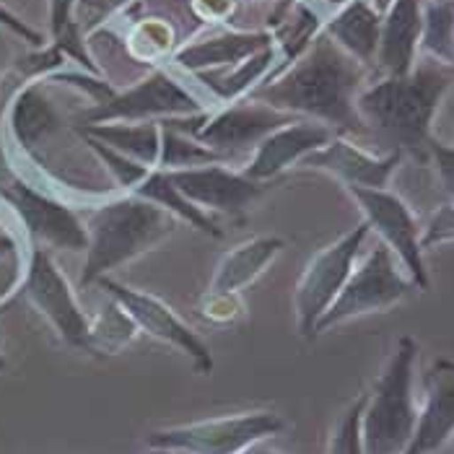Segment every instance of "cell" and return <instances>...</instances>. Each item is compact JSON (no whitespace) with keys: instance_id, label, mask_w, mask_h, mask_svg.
Returning <instances> with one entry per match:
<instances>
[{"instance_id":"33","label":"cell","mask_w":454,"mask_h":454,"mask_svg":"<svg viewBox=\"0 0 454 454\" xmlns=\"http://www.w3.org/2000/svg\"><path fill=\"white\" fill-rule=\"evenodd\" d=\"M0 29H5L8 35H13L16 39H21V42H29V44H35V47H42V42H44V36L35 32L27 21H21L11 8H5L3 3H0Z\"/></svg>"},{"instance_id":"18","label":"cell","mask_w":454,"mask_h":454,"mask_svg":"<svg viewBox=\"0 0 454 454\" xmlns=\"http://www.w3.org/2000/svg\"><path fill=\"white\" fill-rule=\"evenodd\" d=\"M420 35H423L420 0H392V5L382 13L380 50L374 60L382 75H405L413 70Z\"/></svg>"},{"instance_id":"32","label":"cell","mask_w":454,"mask_h":454,"mask_svg":"<svg viewBox=\"0 0 454 454\" xmlns=\"http://www.w3.org/2000/svg\"><path fill=\"white\" fill-rule=\"evenodd\" d=\"M426 151L434 159V167H436V175H439V182H442L444 192L450 198H454V145H447V143H442V140H436L431 136Z\"/></svg>"},{"instance_id":"35","label":"cell","mask_w":454,"mask_h":454,"mask_svg":"<svg viewBox=\"0 0 454 454\" xmlns=\"http://www.w3.org/2000/svg\"><path fill=\"white\" fill-rule=\"evenodd\" d=\"M19 254V242L11 231H3L0 229V260L3 257H16Z\"/></svg>"},{"instance_id":"1","label":"cell","mask_w":454,"mask_h":454,"mask_svg":"<svg viewBox=\"0 0 454 454\" xmlns=\"http://www.w3.org/2000/svg\"><path fill=\"white\" fill-rule=\"evenodd\" d=\"M361 83L364 66L322 32L291 68L260 83L254 99L286 114L322 122L335 136H364L369 130L356 109Z\"/></svg>"},{"instance_id":"27","label":"cell","mask_w":454,"mask_h":454,"mask_svg":"<svg viewBox=\"0 0 454 454\" xmlns=\"http://www.w3.org/2000/svg\"><path fill=\"white\" fill-rule=\"evenodd\" d=\"M423 50L444 63L454 66V5L452 3H431L423 8Z\"/></svg>"},{"instance_id":"9","label":"cell","mask_w":454,"mask_h":454,"mask_svg":"<svg viewBox=\"0 0 454 454\" xmlns=\"http://www.w3.org/2000/svg\"><path fill=\"white\" fill-rule=\"evenodd\" d=\"M203 114V105L192 97L182 83L164 70L145 75L140 83L109 94L102 102H94L81 117L78 128L86 125H105V122H156L169 117H192Z\"/></svg>"},{"instance_id":"38","label":"cell","mask_w":454,"mask_h":454,"mask_svg":"<svg viewBox=\"0 0 454 454\" xmlns=\"http://www.w3.org/2000/svg\"><path fill=\"white\" fill-rule=\"evenodd\" d=\"M327 5H338V8H343L346 3H350V0H325Z\"/></svg>"},{"instance_id":"2","label":"cell","mask_w":454,"mask_h":454,"mask_svg":"<svg viewBox=\"0 0 454 454\" xmlns=\"http://www.w3.org/2000/svg\"><path fill=\"white\" fill-rule=\"evenodd\" d=\"M454 70L439 60L416 63L405 75H382L361 89L356 109L369 133L389 143V151H426L431 122L452 86Z\"/></svg>"},{"instance_id":"16","label":"cell","mask_w":454,"mask_h":454,"mask_svg":"<svg viewBox=\"0 0 454 454\" xmlns=\"http://www.w3.org/2000/svg\"><path fill=\"white\" fill-rule=\"evenodd\" d=\"M333 138H335V133L330 128H325L322 122L294 120L257 143L242 175L254 182H273L286 169L299 167L309 153L327 145Z\"/></svg>"},{"instance_id":"10","label":"cell","mask_w":454,"mask_h":454,"mask_svg":"<svg viewBox=\"0 0 454 454\" xmlns=\"http://www.w3.org/2000/svg\"><path fill=\"white\" fill-rule=\"evenodd\" d=\"M0 198L19 215L36 247L86 252V223L68 203L55 198L44 187L29 182L27 176H8L0 182Z\"/></svg>"},{"instance_id":"40","label":"cell","mask_w":454,"mask_h":454,"mask_svg":"<svg viewBox=\"0 0 454 454\" xmlns=\"http://www.w3.org/2000/svg\"><path fill=\"white\" fill-rule=\"evenodd\" d=\"M5 369V361H3V356H0V372Z\"/></svg>"},{"instance_id":"12","label":"cell","mask_w":454,"mask_h":454,"mask_svg":"<svg viewBox=\"0 0 454 454\" xmlns=\"http://www.w3.org/2000/svg\"><path fill=\"white\" fill-rule=\"evenodd\" d=\"M356 206L364 213L369 231L380 237V242L400 260L408 270V278L416 283L419 291H428V270L420 247V229L413 210L408 203L389 192V190H372V187H346Z\"/></svg>"},{"instance_id":"3","label":"cell","mask_w":454,"mask_h":454,"mask_svg":"<svg viewBox=\"0 0 454 454\" xmlns=\"http://www.w3.org/2000/svg\"><path fill=\"white\" fill-rule=\"evenodd\" d=\"M179 221L169 210L159 208L151 200L128 192L109 198L86 210V262L81 273V288L97 286V280L112 270L133 262L169 239Z\"/></svg>"},{"instance_id":"36","label":"cell","mask_w":454,"mask_h":454,"mask_svg":"<svg viewBox=\"0 0 454 454\" xmlns=\"http://www.w3.org/2000/svg\"><path fill=\"white\" fill-rule=\"evenodd\" d=\"M369 3H372V5H374V8H377L380 13H385L387 8L392 5V0H369Z\"/></svg>"},{"instance_id":"30","label":"cell","mask_w":454,"mask_h":454,"mask_svg":"<svg viewBox=\"0 0 454 454\" xmlns=\"http://www.w3.org/2000/svg\"><path fill=\"white\" fill-rule=\"evenodd\" d=\"M366 395H358L343 416L335 423V431L330 436L327 454H364V439H361V416H364Z\"/></svg>"},{"instance_id":"13","label":"cell","mask_w":454,"mask_h":454,"mask_svg":"<svg viewBox=\"0 0 454 454\" xmlns=\"http://www.w3.org/2000/svg\"><path fill=\"white\" fill-rule=\"evenodd\" d=\"M97 286L105 288L109 299L122 307V312L136 322L138 330H143L145 335H151L156 340H161V343H167V346H172L179 353H184L192 361L198 374L208 377L213 372V356H210L206 340L176 315L164 299L138 291V288H130L125 283H117L109 276L97 280Z\"/></svg>"},{"instance_id":"34","label":"cell","mask_w":454,"mask_h":454,"mask_svg":"<svg viewBox=\"0 0 454 454\" xmlns=\"http://www.w3.org/2000/svg\"><path fill=\"white\" fill-rule=\"evenodd\" d=\"M13 35H8L5 29H0V81L8 70L16 66V47H13Z\"/></svg>"},{"instance_id":"37","label":"cell","mask_w":454,"mask_h":454,"mask_svg":"<svg viewBox=\"0 0 454 454\" xmlns=\"http://www.w3.org/2000/svg\"><path fill=\"white\" fill-rule=\"evenodd\" d=\"M239 454H278V452H270V450H265V447H249V450H245V452H239Z\"/></svg>"},{"instance_id":"6","label":"cell","mask_w":454,"mask_h":454,"mask_svg":"<svg viewBox=\"0 0 454 454\" xmlns=\"http://www.w3.org/2000/svg\"><path fill=\"white\" fill-rule=\"evenodd\" d=\"M413 291H419L416 283L400 273L395 254L380 242V245H374V249L366 254V260L358 268H353L338 299L330 304V309L325 315L319 317L315 333L322 335V333H327L343 322H350L356 317L387 312V309L397 307L400 301H405Z\"/></svg>"},{"instance_id":"20","label":"cell","mask_w":454,"mask_h":454,"mask_svg":"<svg viewBox=\"0 0 454 454\" xmlns=\"http://www.w3.org/2000/svg\"><path fill=\"white\" fill-rule=\"evenodd\" d=\"M273 44V35L268 32H223L184 44L182 50H176L175 63L190 73L231 68Z\"/></svg>"},{"instance_id":"31","label":"cell","mask_w":454,"mask_h":454,"mask_svg":"<svg viewBox=\"0 0 454 454\" xmlns=\"http://www.w3.org/2000/svg\"><path fill=\"white\" fill-rule=\"evenodd\" d=\"M454 242V203H444L428 221V226L420 231V247L423 252L431 247L450 245Z\"/></svg>"},{"instance_id":"7","label":"cell","mask_w":454,"mask_h":454,"mask_svg":"<svg viewBox=\"0 0 454 454\" xmlns=\"http://www.w3.org/2000/svg\"><path fill=\"white\" fill-rule=\"evenodd\" d=\"M366 237H369V226L366 221H361L340 239L319 249L304 268V273L299 276L294 291V312H296V330L301 338L307 340L317 338V322L343 291L346 280L356 268V260L366 245Z\"/></svg>"},{"instance_id":"11","label":"cell","mask_w":454,"mask_h":454,"mask_svg":"<svg viewBox=\"0 0 454 454\" xmlns=\"http://www.w3.org/2000/svg\"><path fill=\"white\" fill-rule=\"evenodd\" d=\"M294 120H296L294 114L278 112L254 99L247 105L226 106L218 114H203L200 125H190L187 117H179L176 122L164 120L161 125L195 138L213 153H218L221 159H226V156H237L245 151H254L260 140L268 138L273 130H278Z\"/></svg>"},{"instance_id":"23","label":"cell","mask_w":454,"mask_h":454,"mask_svg":"<svg viewBox=\"0 0 454 454\" xmlns=\"http://www.w3.org/2000/svg\"><path fill=\"white\" fill-rule=\"evenodd\" d=\"M81 136L99 140L112 151L159 169L161 156V125L159 122H105V125H86L78 128Z\"/></svg>"},{"instance_id":"26","label":"cell","mask_w":454,"mask_h":454,"mask_svg":"<svg viewBox=\"0 0 454 454\" xmlns=\"http://www.w3.org/2000/svg\"><path fill=\"white\" fill-rule=\"evenodd\" d=\"M138 327L122 312L117 301L106 304L102 315L91 319V356H114L117 350L133 343Z\"/></svg>"},{"instance_id":"8","label":"cell","mask_w":454,"mask_h":454,"mask_svg":"<svg viewBox=\"0 0 454 454\" xmlns=\"http://www.w3.org/2000/svg\"><path fill=\"white\" fill-rule=\"evenodd\" d=\"M21 294L50 322V327L66 346L91 353V317L81 309L68 278L44 247L35 245L29 252Z\"/></svg>"},{"instance_id":"14","label":"cell","mask_w":454,"mask_h":454,"mask_svg":"<svg viewBox=\"0 0 454 454\" xmlns=\"http://www.w3.org/2000/svg\"><path fill=\"white\" fill-rule=\"evenodd\" d=\"M176 190L206 213H226L239 215L245 213L262 192L268 190V182H254L242 172H231L221 161L190 167V169H164Z\"/></svg>"},{"instance_id":"15","label":"cell","mask_w":454,"mask_h":454,"mask_svg":"<svg viewBox=\"0 0 454 454\" xmlns=\"http://www.w3.org/2000/svg\"><path fill=\"white\" fill-rule=\"evenodd\" d=\"M403 161V151H389L385 156H374L356 145L346 136H335L327 145L309 153L299 169L309 172H325L343 182V187H372V190H387L392 175L397 172Z\"/></svg>"},{"instance_id":"24","label":"cell","mask_w":454,"mask_h":454,"mask_svg":"<svg viewBox=\"0 0 454 454\" xmlns=\"http://www.w3.org/2000/svg\"><path fill=\"white\" fill-rule=\"evenodd\" d=\"M130 192L143 198V200L156 203L159 208L169 210L176 221H184V223H190V226L198 229V231H206L210 237H221L218 223L210 218L206 210L198 208L195 203H190V200L176 190L175 184H172V179L167 176L164 169H151Z\"/></svg>"},{"instance_id":"19","label":"cell","mask_w":454,"mask_h":454,"mask_svg":"<svg viewBox=\"0 0 454 454\" xmlns=\"http://www.w3.org/2000/svg\"><path fill=\"white\" fill-rule=\"evenodd\" d=\"M60 125L58 109L47 97V75L24 81V86L8 97V130L19 151L35 159L36 145L52 136Z\"/></svg>"},{"instance_id":"25","label":"cell","mask_w":454,"mask_h":454,"mask_svg":"<svg viewBox=\"0 0 454 454\" xmlns=\"http://www.w3.org/2000/svg\"><path fill=\"white\" fill-rule=\"evenodd\" d=\"M276 66V44L247 58L242 63L231 66V68L221 70H206V73H198V78L203 81V86L210 89L218 99L223 102H234L237 97H242L245 91H249L252 86L257 89L260 86V78L273 70Z\"/></svg>"},{"instance_id":"21","label":"cell","mask_w":454,"mask_h":454,"mask_svg":"<svg viewBox=\"0 0 454 454\" xmlns=\"http://www.w3.org/2000/svg\"><path fill=\"white\" fill-rule=\"evenodd\" d=\"M283 249H286V242L280 237H254L245 245L229 249L215 265L208 294L210 296H237L273 265V260Z\"/></svg>"},{"instance_id":"17","label":"cell","mask_w":454,"mask_h":454,"mask_svg":"<svg viewBox=\"0 0 454 454\" xmlns=\"http://www.w3.org/2000/svg\"><path fill=\"white\" fill-rule=\"evenodd\" d=\"M454 436V364L436 361L426 374V403L403 454H434Z\"/></svg>"},{"instance_id":"39","label":"cell","mask_w":454,"mask_h":454,"mask_svg":"<svg viewBox=\"0 0 454 454\" xmlns=\"http://www.w3.org/2000/svg\"><path fill=\"white\" fill-rule=\"evenodd\" d=\"M109 3V8H117V5H122V3H128V0H106Z\"/></svg>"},{"instance_id":"28","label":"cell","mask_w":454,"mask_h":454,"mask_svg":"<svg viewBox=\"0 0 454 454\" xmlns=\"http://www.w3.org/2000/svg\"><path fill=\"white\" fill-rule=\"evenodd\" d=\"M215 161H221V156L213 153L203 143L161 125L159 169H190V167H203V164H215Z\"/></svg>"},{"instance_id":"29","label":"cell","mask_w":454,"mask_h":454,"mask_svg":"<svg viewBox=\"0 0 454 454\" xmlns=\"http://www.w3.org/2000/svg\"><path fill=\"white\" fill-rule=\"evenodd\" d=\"M78 0H50V32L55 39V47H60L68 58H75L83 68L97 70L91 66L89 55L83 52V42L78 39V29L73 21Z\"/></svg>"},{"instance_id":"22","label":"cell","mask_w":454,"mask_h":454,"mask_svg":"<svg viewBox=\"0 0 454 454\" xmlns=\"http://www.w3.org/2000/svg\"><path fill=\"white\" fill-rule=\"evenodd\" d=\"M380 32H382V13L369 0H350L325 24V35L343 52H348L353 60H358L364 68L377 60Z\"/></svg>"},{"instance_id":"4","label":"cell","mask_w":454,"mask_h":454,"mask_svg":"<svg viewBox=\"0 0 454 454\" xmlns=\"http://www.w3.org/2000/svg\"><path fill=\"white\" fill-rule=\"evenodd\" d=\"M416 361L419 343L411 335H403L372 395H366L361 416L364 454H403L408 450L419 423L413 395Z\"/></svg>"},{"instance_id":"5","label":"cell","mask_w":454,"mask_h":454,"mask_svg":"<svg viewBox=\"0 0 454 454\" xmlns=\"http://www.w3.org/2000/svg\"><path fill=\"white\" fill-rule=\"evenodd\" d=\"M286 431V420L273 411L234 413L153 431L148 447L169 454H239Z\"/></svg>"}]
</instances>
